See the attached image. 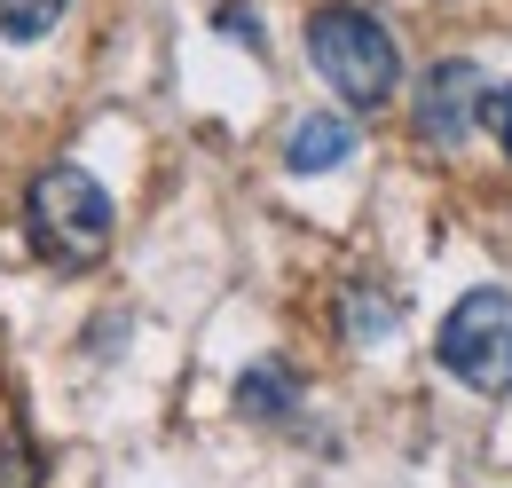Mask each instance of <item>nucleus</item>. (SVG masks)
I'll use <instances>...</instances> for the list:
<instances>
[{
    "mask_svg": "<svg viewBox=\"0 0 512 488\" xmlns=\"http://www.w3.org/2000/svg\"><path fill=\"white\" fill-rule=\"evenodd\" d=\"M24 244L48 268H95L111 252V189L79 166H48L24 189Z\"/></svg>",
    "mask_w": 512,
    "mask_h": 488,
    "instance_id": "obj_1",
    "label": "nucleus"
},
{
    "mask_svg": "<svg viewBox=\"0 0 512 488\" xmlns=\"http://www.w3.org/2000/svg\"><path fill=\"white\" fill-rule=\"evenodd\" d=\"M308 56H316L323 87H339L347 111H386L402 87V56L371 8H316L308 16Z\"/></svg>",
    "mask_w": 512,
    "mask_h": 488,
    "instance_id": "obj_2",
    "label": "nucleus"
},
{
    "mask_svg": "<svg viewBox=\"0 0 512 488\" xmlns=\"http://www.w3.org/2000/svg\"><path fill=\"white\" fill-rule=\"evenodd\" d=\"M434 355H442V370L457 386H473V394H512V292H497V284L465 292V300L442 315Z\"/></svg>",
    "mask_w": 512,
    "mask_h": 488,
    "instance_id": "obj_3",
    "label": "nucleus"
},
{
    "mask_svg": "<svg viewBox=\"0 0 512 488\" xmlns=\"http://www.w3.org/2000/svg\"><path fill=\"white\" fill-rule=\"evenodd\" d=\"M481 71L465 56H449V63H434L426 79H418V103H410V126H418V142L426 150H457L473 126H481Z\"/></svg>",
    "mask_w": 512,
    "mask_h": 488,
    "instance_id": "obj_4",
    "label": "nucleus"
},
{
    "mask_svg": "<svg viewBox=\"0 0 512 488\" xmlns=\"http://www.w3.org/2000/svg\"><path fill=\"white\" fill-rule=\"evenodd\" d=\"M347 158H355V119H339V111H316V119H300L284 134V166L292 174H331Z\"/></svg>",
    "mask_w": 512,
    "mask_h": 488,
    "instance_id": "obj_5",
    "label": "nucleus"
},
{
    "mask_svg": "<svg viewBox=\"0 0 512 488\" xmlns=\"http://www.w3.org/2000/svg\"><path fill=\"white\" fill-rule=\"evenodd\" d=\"M292 402H300V378L284 363H253L237 378V410L245 418H292Z\"/></svg>",
    "mask_w": 512,
    "mask_h": 488,
    "instance_id": "obj_6",
    "label": "nucleus"
},
{
    "mask_svg": "<svg viewBox=\"0 0 512 488\" xmlns=\"http://www.w3.org/2000/svg\"><path fill=\"white\" fill-rule=\"evenodd\" d=\"M56 24H64V0H0V40H16V48L48 40Z\"/></svg>",
    "mask_w": 512,
    "mask_h": 488,
    "instance_id": "obj_7",
    "label": "nucleus"
},
{
    "mask_svg": "<svg viewBox=\"0 0 512 488\" xmlns=\"http://www.w3.org/2000/svg\"><path fill=\"white\" fill-rule=\"evenodd\" d=\"M386 323H394V300H371V292H347V331H355V339H379Z\"/></svg>",
    "mask_w": 512,
    "mask_h": 488,
    "instance_id": "obj_8",
    "label": "nucleus"
},
{
    "mask_svg": "<svg viewBox=\"0 0 512 488\" xmlns=\"http://www.w3.org/2000/svg\"><path fill=\"white\" fill-rule=\"evenodd\" d=\"M481 126L497 134V150L512 158V87H481Z\"/></svg>",
    "mask_w": 512,
    "mask_h": 488,
    "instance_id": "obj_9",
    "label": "nucleus"
},
{
    "mask_svg": "<svg viewBox=\"0 0 512 488\" xmlns=\"http://www.w3.org/2000/svg\"><path fill=\"white\" fill-rule=\"evenodd\" d=\"M213 24H221L229 40H245V48H260V24H253V8H237V0H229V8L213 16Z\"/></svg>",
    "mask_w": 512,
    "mask_h": 488,
    "instance_id": "obj_10",
    "label": "nucleus"
}]
</instances>
